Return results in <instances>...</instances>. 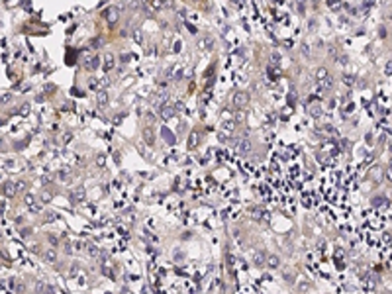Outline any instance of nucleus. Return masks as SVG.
<instances>
[{"label": "nucleus", "mask_w": 392, "mask_h": 294, "mask_svg": "<svg viewBox=\"0 0 392 294\" xmlns=\"http://www.w3.org/2000/svg\"><path fill=\"white\" fill-rule=\"evenodd\" d=\"M249 104V94L247 92H243V90H239V92H235L233 94V106L235 108H245V106Z\"/></svg>", "instance_id": "obj_1"}, {"label": "nucleus", "mask_w": 392, "mask_h": 294, "mask_svg": "<svg viewBox=\"0 0 392 294\" xmlns=\"http://www.w3.org/2000/svg\"><path fill=\"white\" fill-rule=\"evenodd\" d=\"M71 200L73 202H82L85 200V188H82V186H77L75 190H71Z\"/></svg>", "instance_id": "obj_2"}, {"label": "nucleus", "mask_w": 392, "mask_h": 294, "mask_svg": "<svg viewBox=\"0 0 392 294\" xmlns=\"http://www.w3.org/2000/svg\"><path fill=\"white\" fill-rule=\"evenodd\" d=\"M114 65H116V61H114V55H112V53L104 55V61H102L104 71H110V69H114Z\"/></svg>", "instance_id": "obj_3"}, {"label": "nucleus", "mask_w": 392, "mask_h": 294, "mask_svg": "<svg viewBox=\"0 0 392 294\" xmlns=\"http://www.w3.org/2000/svg\"><path fill=\"white\" fill-rule=\"evenodd\" d=\"M251 149H253V145H251V141H249V139H243V141L239 143V153H243V155L251 153Z\"/></svg>", "instance_id": "obj_4"}, {"label": "nucleus", "mask_w": 392, "mask_h": 294, "mask_svg": "<svg viewBox=\"0 0 392 294\" xmlns=\"http://www.w3.org/2000/svg\"><path fill=\"white\" fill-rule=\"evenodd\" d=\"M98 63H100V59L98 57H90L88 61L85 63V67H86V71H94V69L98 67Z\"/></svg>", "instance_id": "obj_5"}, {"label": "nucleus", "mask_w": 392, "mask_h": 294, "mask_svg": "<svg viewBox=\"0 0 392 294\" xmlns=\"http://www.w3.org/2000/svg\"><path fill=\"white\" fill-rule=\"evenodd\" d=\"M267 265H269L271 269H277L278 265H281V257H277V255H271V257L267 259Z\"/></svg>", "instance_id": "obj_6"}, {"label": "nucleus", "mask_w": 392, "mask_h": 294, "mask_svg": "<svg viewBox=\"0 0 392 294\" xmlns=\"http://www.w3.org/2000/svg\"><path fill=\"white\" fill-rule=\"evenodd\" d=\"M143 2L147 4V6H151L153 10H161V8H163V2H161V0H143Z\"/></svg>", "instance_id": "obj_7"}, {"label": "nucleus", "mask_w": 392, "mask_h": 294, "mask_svg": "<svg viewBox=\"0 0 392 294\" xmlns=\"http://www.w3.org/2000/svg\"><path fill=\"white\" fill-rule=\"evenodd\" d=\"M131 37H133V39H135L139 45H143V43H145V37H143V34H141V30H133Z\"/></svg>", "instance_id": "obj_8"}, {"label": "nucleus", "mask_w": 392, "mask_h": 294, "mask_svg": "<svg viewBox=\"0 0 392 294\" xmlns=\"http://www.w3.org/2000/svg\"><path fill=\"white\" fill-rule=\"evenodd\" d=\"M106 20H108L110 24H114L116 20H118V12H116V10H108V12H106Z\"/></svg>", "instance_id": "obj_9"}, {"label": "nucleus", "mask_w": 392, "mask_h": 294, "mask_svg": "<svg viewBox=\"0 0 392 294\" xmlns=\"http://www.w3.org/2000/svg\"><path fill=\"white\" fill-rule=\"evenodd\" d=\"M326 77H329L327 69L322 67V69H318V71H316V78H318V81H322V78H326Z\"/></svg>", "instance_id": "obj_10"}, {"label": "nucleus", "mask_w": 392, "mask_h": 294, "mask_svg": "<svg viewBox=\"0 0 392 294\" xmlns=\"http://www.w3.org/2000/svg\"><path fill=\"white\" fill-rule=\"evenodd\" d=\"M143 135H145V141H147V143H153L155 135H153V131H151V130H145V131H143Z\"/></svg>", "instance_id": "obj_11"}, {"label": "nucleus", "mask_w": 392, "mask_h": 294, "mask_svg": "<svg viewBox=\"0 0 392 294\" xmlns=\"http://www.w3.org/2000/svg\"><path fill=\"white\" fill-rule=\"evenodd\" d=\"M45 259H47L49 263H53V261L57 259V253H55V251H47V253H45Z\"/></svg>", "instance_id": "obj_12"}, {"label": "nucleus", "mask_w": 392, "mask_h": 294, "mask_svg": "<svg viewBox=\"0 0 392 294\" xmlns=\"http://www.w3.org/2000/svg\"><path fill=\"white\" fill-rule=\"evenodd\" d=\"M98 102H100V104H106V102H108V94L104 92V90L98 94Z\"/></svg>", "instance_id": "obj_13"}, {"label": "nucleus", "mask_w": 392, "mask_h": 294, "mask_svg": "<svg viewBox=\"0 0 392 294\" xmlns=\"http://www.w3.org/2000/svg\"><path fill=\"white\" fill-rule=\"evenodd\" d=\"M161 116H163V118H171V116H173V108H163L161 110Z\"/></svg>", "instance_id": "obj_14"}, {"label": "nucleus", "mask_w": 392, "mask_h": 294, "mask_svg": "<svg viewBox=\"0 0 392 294\" xmlns=\"http://www.w3.org/2000/svg\"><path fill=\"white\" fill-rule=\"evenodd\" d=\"M343 82H345V84H353V82H355V77H351V74H345V77H343Z\"/></svg>", "instance_id": "obj_15"}, {"label": "nucleus", "mask_w": 392, "mask_h": 294, "mask_svg": "<svg viewBox=\"0 0 392 294\" xmlns=\"http://www.w3.org/2000/svg\"><path fill=\"white\" fill-rule=\"evenodd\" d=\"M88 251H90V255H98V249H96L94 245H90V249H88Z\"/></svg>", "instance_id": "obj_16"}]
</instances>
